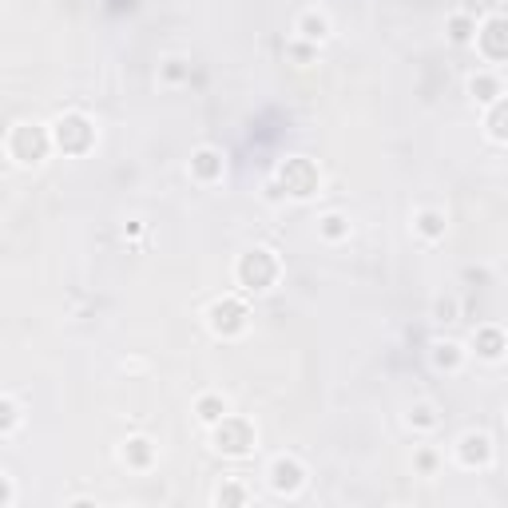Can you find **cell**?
Segmentation results:
<instances>
[{
    "label": "cell",
    "instance_id": "6da1fadb",
    "mask_svg": "<svg viewBox=\"0 0 508 508\" xmlns=\"http://www.w3.org/2000/svg\"><path fill=\"white\" fill-rule=\"evenodd\" d=\"M239 278L247 282L250 290H266L270 278H274V259H270L266 250H254L247 259L239 262Z\"/></svg>",
    "mask_w": 508,
    "mask_h": 508
},
{
    "label": "cell",
    "instance_id": "7a4b0ae2",
    "mask_svg": "<svg viewBox=\"0 0 508 508\" xmlns=\"http://www.w3.org/2000/svg\"><path fill=\"white\" fill-rule=\"evenodd\" d=\"M16 143H24V155H21V163H36L44 155V151H48V140H44V131L40 128H28V123H24V128H16V140H12V147H16Z\"/></svg>",
    "mask_w": 508,
    "mask_h": 508
},
{
    "label": "cell",
    "instance_id": "3957f363",
    "mask_svg": "<svg viewBox=\"0 0 508 508\" xmlns=\"http://www.w3.org/2000/svg\"><path fill=\"white\" fill-rule=\"evenodd\" d=\"M210 326L219 329V334H235V329H242V310L235 302H219V306L210 310Z\"/></svg>",
    "mask_w": 508,
    "mask_h": 508
},
{
    "label": "cell",
    "instance_id": "277c9868",
    "mask_svg": "<svg viewBox=\"0 0 508 508\" xmlns=\"http://www.w3.org/2000/svg\"><path fill=\"white\" fill-rule=\"evenodd\" d=\"M270 473H274V488H278V492H294V488L302 485V468L294 465V461H274V468H270Z\"/></svg>",
    "mask_w": 508,
    "mask_h": 508
},
{
    "label": "cell",
    "instance_id": "5b68a950",
    "mask_svg": "<svg viewBox=\"0 0 508 508\" xmlns=\"http://www.w3.org/2000/svg\"><path fill=\"white\" fill-rule=\"evenodd\" d=\"M191 167L199 171L203 179H210V175H219V155H215V151H199V155H195V163H191Z\"/></svg>",
    "mask_w": 508,
    "mask_h": 508
},
{
    "label": "cell",
    "instance_id": "8992f818",
    "mask_svg": "<svg viewBox=\"0 0 508 508\" xmlns=\"http://www.w3.org/2000/svg\"><path fill=\"white\" fill-rule=\"evenodd\" d=\"M465 461L473 465V461H488V437H465Z\"/></svg>",
    "mask_w": 508,
    "mask_h": 508
},
{
    "label": "cell",
    "instance_id": "52a82bcc",
    "mask_svg": "<svg viewBox=\"0 0 508 508\" xmlns=\"http://www.w3.org/2000/svg\"><path fill=\"white\" fill-rule=\"evenodd\" d=\"M199 417L203 421H222V417H227V405H222L219 397H203L199 401Z\"/></svg>",
    "mask_w": 508,
    "mask_h": 508
},
{
    "label": "cell",
    "instance_id": "ba28073f",
    "mask_svg": "<svg viewBox=\"0 0 508 508\" xmlns=\"http://www.w3.org/2000/svg\"><path fill=\"white\" fill-rule=\"evenodd\" d=\"M123 457L135 461V465H147V461H151V445H147V441H131V445L123 448Z\"/></svg>",
    "mask_w": 508,
    "mask_h": 508
},
{
    "label": "cell",
    "instance_id": "9c48e42d",
    "mask_svg": "<svg viewBox=\"0 0 508 508\" xmlns=\"http://www.w3.org/2000/svg\"><path fill=\"white\" fill-rule=\"evenodd\" d=\"M16 405H12V401H0V433H9L12 425H16Z\"/></svg>",
    "mask_w": 508,
    "mask_h": 508
},
{
    "label": "cell",
    "instance_id": "30bf717a",
    "mask_svg": "<svg viewBox=\"0 0 508 508\" xmlns=\"http://www.w3.org/2000/svg\"><path fill=\"white\" fill-rule=\"evenodd\" d=\"M302 28H306L310 40H322V36H326V21H322V16H306V21H302Z\"/></svg>",
    "mask_w": 508,
    "mask_h": 508
},
{
    "label": "cell",
    "instance_id": "8fae6325",
    "mask_svg": "<svg viewBox=\"0 0 508 508\" xmlns=\"http://www.w3.org/2000/svg\"><path fill=\"white\" fill-rule=\"evenodd\" d=\"M421 230L425 235H441V219L437 215H421Z\"/></svg>",
    "mask_w": 508,
    "mask_h": 508
},
{
    "label": "cell",
    "instance_id": "7c38bea8",
    "mask_svg": "<svg viewBox=\"0 0 508 508\" xmlns=\"http://www.w3.org/2000/svg\"><path fill=\"white\" fill-rule=\"evenodd\" d=\"M322 230H326L329 239H338V235H342V219H338V215H329V219H326V227H322Z\"/></svg>",
    "mask_w": 508,
    "mask_h": 508
}]
</instances>
